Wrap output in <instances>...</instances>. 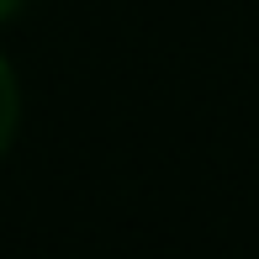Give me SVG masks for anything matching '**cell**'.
<instances>
[{"mask_svg": "<svg viewBox=\"0 0 259 259\" xmlns=\"http://www.w3.org/2000/svg\"><path fill=\"white\" fill-rule=\"evenodd\" d=\"M21 6H27V0H0V27H6V21H16Z\"/></svg>", "mask_w": 259, "mask_h": 259, "instance_id": "7a4b0ae2", "label": "cell"}, {"mask_svg": "<svg viewBox=\"0 0 259 259\" xmlns=\"http://www.w3.org/2000/svg\"><path fill=\"white\" fill-rule=\"evenodd\" d=\"M16 133H21V74L0 48V164L16 148Z\"/></svg>", "mask_w": 259, "mask_h": 259, "instance_id": "6da1fadb", "label": "cell"}]
</instances>
